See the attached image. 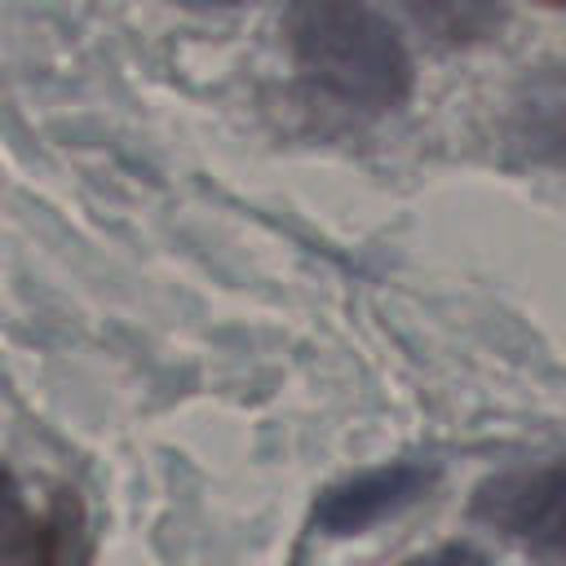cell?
Instances as JSON below:
<instances>
[{
    "mask_svg": "<svg viewBox=\"0 0 566 566\" xmlns=\"http://www.w3.org/2000/svg\"><path fill=\"white\" fill-rule=\"evenodd\" d=\"M469 517L531 553H566V460L491 473L473 491Z\"/></svg>",
    "mask_w": 566,
    "mask_h": 566,
    "instance_id": "2",
    "label": "cell"
},
{
    "mask_svg": "<svg viewBox=\"0 0 566 566\" xmlns=\"http://www.w3.org/2000/svg\"><path fill=\"white\" fill-rule=\"evenodd\" d=\"M433 469L429 464H416V460H398V464H385V469H371V473H358L340 486H327L314 504V522L327 531V535H358L385 517H394L398 509L416 504L429 486H433Z\"/></svg>",
    "mask_w": 566,
    "mask_h": 566,
    "instance_id": "3",
    "label": "cell"
},
{
    "mask_svg": "<svg viewBox=\"0 0 566 566\" xmlns=\"http://www.w3.org/2000/svg\"><path fill=\"white\" fill-rule=\"evenodd\" d=\"M509 146L526 164L566 168V66H539L513 88Z\"/></svg>",
    "mask_w": 566,
    "mask_h": 566,
    "instance_id": "4",
    "label": "cell"
},
{
    "mask_svg": "<svg viewBox=\"0 0 566 566\" xmlns=\"http://www.w3.org/2000/svg\"><path fill=\"white\" fill-rule=\"evenodd\" d=\"M186 9H234V4H248V0H177Z\"/></svg>",
    "mask_w": 566,
    "mask_h": 566,
    "instance_id": "9",
    "label": "cell"
},
{
    "mask_svg": "<svg viewBox=\"0 0 566 566\" xmlns=\"http://www.w3.org/2000/svg\"><path fill=\"white\" fill-rule=\"evenodd\" d=\"M88 562V522H84V504L71 486H62L44 517L35 522L31 544L22 548V557L13 566H84Z\"/></svg>",
    "mask_w": 566,
    "mask_h": 566,
    "instance_id": "5",
    "label": "cell"
},
{
    "mask_svg": "<svg viewBox=\"0 0 566 566\" xmlns=\"http://www.w3.org/2000/svg\"><path fill=\"white\" fill-rule=\"evenodd\" d=\"M398 9L433 40L447 49L482 44L500 31L504 9L495 0H398Z\"/></svg>",
    "mask_w": 566,
    "mask_h": 566,
    "instance_id": "6",
    "label": "cell"
},
{
    "mask_svg": "<svg viewBox=\"0 0 566 566\" xmlns=\"http://www.w3.org/2000/svg\"><path fill=\"white\" fill-rule=\"evenodd\" d=\"M402 566H491V557L473 544H438V548H424V553L407 557Z\"/></svg>",
    "mask_w": 566,
    "mask_h": 566,
    "instance_id": "8",
    "label": "cell"
},
{
    "mask_svg": "<svg viewBox=\"0 0 566 566\" xmlns=\"http://www.w3.org/2000/svg\"><path fill=\"white\" fill-rule=\"evenodd\" d=\"M35 522H40V517L27 513L13 473L0 469V566H13V562L22 557V548H27L31 535H35Z\"/></svg>",
    "mask_w": 566,
    "mask_h": 566,
    "instance_id": "7",
    "label": "cell"
},
{
    "mask_svg": "<svg viewBox=\"0 0 566 566\" xmlns=\"http://www.w3.org/2000/svg\"><path fill=\"white\" fill-rule=\"evenodd\" d=\"M283 35L301 75L354 111H394L411 97V57L367 0H287Z\"/></svg>",
    "mask_w": 566,
    "mask_h": 566,
    "instance_id": "1",
    "label": "cell"
},
{
    "mask_svg": "<svg viewBox=\"0 0 566 566\" xmlns=\"http://www.w3.org/2000/svg\"><path fill=\"white\" fill-rule=\"evenodd\" d=\"M548 4H566V0H548Z\"/></svg>",
    "mask_w": 566,
    "mask_h": 566,
    "instance_id": "10",
    "label": "cell"
}]
</instances>
